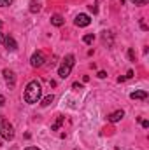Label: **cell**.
Instances as JSON below:
<instances>
[{
	"label": "cell",
	"instance_id": "6da1fadb",
	"mask_svg": "<svg viewBox=\"0 0 149 150\" xmlns=\"http://www.w3.org/2000/svg\"><path fill=\"white\" fill-rule=\"evenodd\" d=\"M40 96H42V86H40V82L39 80H30L27 84V89H25V101L28 105H34V103H37L39 100H40Z\"/></svg>",
	"mask_w": 149,
	"mask_h": 150
},
{
	"label": "cell",
	"instance_id": "7a4b0ae2",
	"mask_svg": "<svg viewBox=\"0 0 149 150\" xmlns=\"http://www.w3.org/2000/svg\"><path fill=\"white\" fill-rule=\"evenodd\" d=\"M74 63H75L74 54H67L65 59L62 61L60 68H58V75H60L62 79H67V77L70 75V72H72V68H74Z\"/></svg>",
	"mask_w": 149,
	"mask_h": 150
},
{
	"label": "cell",
	"instance_id": "3957f363",
	"mask_svg": "<svg viewBox=\"0 0 149 150\" xmlns=\"http://www.w3.org/2000/svg\"><path fill=\"white\" fill-rule=\"evenodd\" d=\"M0 136L4 138V140H12L14 138V127H12V124L9 122V120H5L4 117H0Z\"/></svg>",
	"mask_w": 149,
	"mask_h": 150
},
{
	"label": "cell",
	"instance_id": "277c9868",
	"mask_svg": "<svg viewBox=\"0 0 149 150\" xmlns=\"http://www.w3.org/2000/svg\"><path fill=\"white\" fill-rule=\"evenodd\" d=\"M44 61H46V58H44V52H42V51L34 52L32 58H30V65H32L34 68H40V67L44 65Z\"/></svg>",
	"mask_w": 149,
	"mask_h": 150
},
{
	"label": "cell",
	"instance_id": "5b68a950",
	"mask_svg": "<svg viewBox=\"0 0 149 150\" xmlns=\"http://www.w3.org/2000/svg\"><path fill=\"white\" fill-rule=\"evenodd\" d=\"M90 25H91V18L88 14H77L75 16V26L84 28V26H90Z\"/></svg>",
	"mask_w": 149,
	"mask_h": 150
},
{
	"label": "cell",
	"instance_id": "8992f818",
	"mask_svg": "<svg viewBox=\"0 0 149 150\" xmlns=\"http://www.w3.org/2000/svg\"><path fill=\"white\" fill-rule=\"evenodd\" d=\"M4 79H5V82H7L11 87H14V82H16V80H14V72H12V70H7V68H5V70H4Z\"/></svg>",
	"mask_w": 149,
	"mask_h": 150
},
{
	"label": "cell",
	"instance_id": "52a82bcc",
	"mask_svg": "<svg viewBox=\"0 0 149 150\" xmlns=\"http://www.w3.org/2000/svg\"><path fill=\"white\" fill-rule=\"evenodd\" d=\"M4 44H5L7 51H16V49H18V44H16V40L11 37V35H9V37H5V42H4Z\"/></svg>",
	"mask_w": 149,
	"mask_h": 150
},
{
	"label": "cell",
	"instance_id": "ba28073f",
	"mask_svg": "<svg viewBox=\"0 0 149 150\" xmlns=\"http://www.w3.org/2000/svg\"><path fill=\"white\" fill-rule=\"evenodd\" d=\"M123 117H125V112L123 110H116V112H112L109 115V122H119Z\"/></svg>",
	"mask_w": 149,
	"mask_h": 150
},
{
	"label": "cell",
	"instance_id": "9c48e42d",
	"mask_svg": "<svg viewBox=\"0 0 149 150\" xmlns=\"http://www.w3.org/2000/svg\"><path fill=\"white\" fill-rule=\"evenodd\" d=\"M63 23H65V19L62 14H54L51 18V25H54V26H63Z\"/></svg>",
	"mask_w": 149,
	"mask_h": 150
},
{
	"label": "cell",
	"instance_id": "30bf717a",
	"mask_svg": "<svg viewBox=\"0 0 149 150\" xmlns=\"http://www.w3.org/2000/svg\"><path fill=\"white\" fill-rule=\"evenodd\" d=\"M130 98L132 100H146L148 98V91H133L130 94Z\"/></svg>",
	"mask_w": 149,
	"mask_h": 150
},
{
	"label": "cell",
	"instance_id": "8fae6325",
	"mask_svg": "<svg viewBox=\"0 0 149 150\" xmlns=\"http://www.w3.org/2000/svg\"><path fill=\"white\" fill-rule=\"evenodd\" d=\"M53 101H54V96H53V94H47V96L40 101V107H49Z\"/></svg>",
	"mask_w": 149,
	"mask_h": 150
},
{
	"label": "cell",
	"instance_id": "7c38bea8",
	"mask_svg": "<svg viewBox=\"0 0 149 150\" xmlns=\"http://www.w3.org/2000/svg\"><path fill=\"white\" fill-rule=\"evenodd\" d=\"M39 11H40V4H39V0H32V2H30V12L35 14V12H39Z\"/></svg>",
	"mask_w": 149,
	"mask_h": 150
},
{
	"label": "cell",
	"instance_id": "4fadbf2b",
	"mask_svg": "<svg viewBox=\"0 0 149 150\" xmlns=\"http://www.w3.org/2000/svg\"><path fill=\"white\" fill-rule=\"evenodd\" d=\"M93 40H95V35H93V33H88V35L82 37V42H84V44H93Z\"/></svg>",
	"mask_w": 149,
	"mask_h": 150
},
{
	"label": "cell",
	"instance_id": "5bb4252c",
	"mask_svg": "<svg viewBox=\"0 0 149 150\" xmlns=\"http://www.w3.org/2000/svg\"><path fill=\"white\" fill-rule=\"evenodd\" d=\"M62 122H63V117H58V120H56V122H54V124L51 126V129H53V131H56V129H60V126H62Z\"/></svg>",
	"mask_w": 149,
	"mask_h": 150
},
{
	"label": "cell",
	"instance_id": "9a60e30c",
	"mask_svg": "<svg viewBox=\"0 0 149 150\" xmlns=\"http://www.w3.org/2000/svg\"><path fill=\"white\" fill-rule=\"evenodd\" d=\"M132 4H135V5H146L149 0H130Z\"/></svg>",
	"mask_w": 149,
	"mask_h": 150
},
{
	"label": "cell",
	"instance_id": "2e32d148",
	"mask_svg": "<svg viewBox=\"0 0 149 150\" xmlns=\"http://www.w3.org/2000/svg\"><path fill=\"white\" fill-rule=\"evenodd\" d=\"M14 0H0V7H7V5H11Z\"/></svg>",
	"mask_w": 149,
	"mask_h": 150
},
{
	"label": "cell",
	"instance_id": "e0dca14e",
	"mask_svg": "<svg viewBox=\"0 0 149 150\" xmlns=\"http://www.w3.org/2000/svg\"><path fill=\"white\" fill-rule=\"evenodd\" d=\"M72 87H74L75 91H79V89H82V84H79V82H74V84H72Z\"/></svg>",
	"mask_w": 149,
	"mask_h": 150
},
{
	"label": "cell",
	"instance_id": "ac0fdd59",
	"mask_svg": "<svg viewBox=\"0 0 149 150\" xmlns=\"http://www.w3.org/2000/svg\"><path fill=\"white\" fill-rule=\"evenodd\" d=\"M105 77H107V74H105L104 70H100V72H98V79H105Z\"/></svg>",
	"mask_w": 149,
	"mask_h": 150
},
{
	"label": "cell",
	"instance_id": "d6986e66",
	"mask_svg": "<svg viewBox=\"0 0 149 150\" xmlns=\"http://www.w3.org/2000/svg\"><path fill=\"white\" fill-rule=\"evenodd\" d=\"M128 56H130V59H133V58H135V52H133V49H130V51H128Z\"/></svg>",
	"mask_w": 149,
	"mask_h": 150
},
{
	"label": "cell",
	"instance_id": "ffe728a7",
	"mask_svg": "<svg viewBox=\"0 0 149 150\" xmlns=\"http://www.w3.org/2000/svg\"><path fill=\"white\" fill-rule=\"evenodd\" d=\"M140 124H142V127H149V122H148V120H140Z\"/></svg>",
	"mask_w": 149,
	"mask_h": 150
},
{
	"label": "cell",
	"instance_id": "44dd1931",
	"mask_svg": "<svg viewBox=\"0 0 149 150\" xmlns=\"http://www.w3.org/2000/svg\"><path fill=\"white\" fill-rule=\"evenodd\" d=\"M4 42H5V35L0 32V44H4Z\"/></svg>",
	"mask_w": 149,
	"mask_h": 150
},
{
	"label": "cell",
	"instance_id": "7402d4cb",
	"mask_svg": "<svg viewBox=\"0 0 149 150\" xmlns=\"http://www.w3.org/2000/svg\"><path fill=\"white\" fill-rule=\"evenodd\" d=\"M4 101H5V98H4V96H2V94H0V107H2V105H4Z\"/></svg>",
	"mask_w": 149,
	"mask_h": 150
},
{
	"label": "cell",
	"instance_id": "603a6c76",
	"mask_svg": "<svg viewBox=\"0 0 149 150\" xmlns=\"http://www.w3.org/2000/svg\"><path fill=\"white\" fill-rule=\"evenodd\" d=\"M25 150H40V149H37V147H28V149H25Z\"/></svg>",
	"mask_w": 149,
	"mask_h": 150
}]
</instances>
